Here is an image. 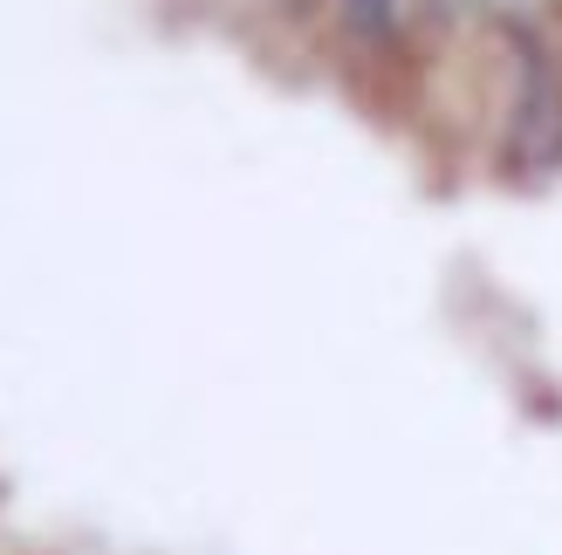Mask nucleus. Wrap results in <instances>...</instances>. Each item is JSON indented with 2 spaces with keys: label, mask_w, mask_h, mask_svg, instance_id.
Wrapping results in <instances>:
<instances>
[]
</instances>
